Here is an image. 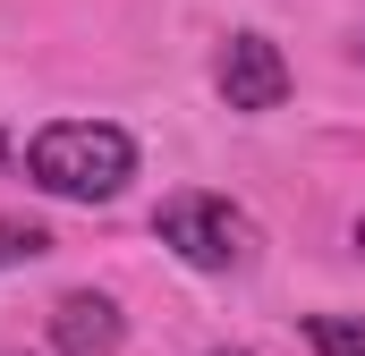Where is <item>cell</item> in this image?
I'll return each instance as SVG.
<instances>
[{"instance_id":"cell-8","label":"cell","mask_w":365,"mask_h":356,"mask_svg":"<svg viewBox=\"0 0 365 356\" xmlns=\"http://www.w3.org/2000/svg\"><path fill=\"white\" fill-rule=\"evenodd\" d=\"M349 246H357V255H365V221H357V229H349Z\"/></svg>"},{"instance_id":"cell-5","label":"cell","mask_w":365,"mask_h":356,"mask_svg":"<svg viewBox=\"0 0 365 356\" xmlns=\"http://www.w3.org/2000/svg\"><path fill=\"white\" fill-rule=\"evenodd\" d=\"M43 255H51V229L26 221V212H9L0 221V271H26V263H43Z\"/></svg>"},{"instance_id":"cell-1","label":"cell","mask_w":365,"mask_h":356,"mask_svg":"<svg viewBox=\"0 0 365 356\" xmlns=\"http://www.w3.org/2000/svg\"><path fill=\"white\" fill-rule=\"evenodd\" d=\"M26 178L60 204H110L136 178V136L110 127V119H51L26 145Z\"/></svg>"},{"instance_id":"cell-3","label":"cell","mask_w":365,"mask_h":356,"mask_svg":"<svg viewBox=\"0 0 365 356\" xmlns=\"http://www.w3.org/2000/svg\"><path fill=\"white\" fill-rule=\"evenodd\" d=\"M212 77H221V102L230 110H280L289 102V60H280L272 34H230Z\"/></svg>"},{"instance_id":"cell-4","label":"cell","mask_w":365,"mask_h":356,"mask_svg":"<svg viewBox=\"0 0 365 356\" xmlns=\"http://www.w3.org/2000/svg\"><path fill=\"white\" fill-rule=\"evenodd\" d=\"M119 340H128L119 297H102V288H68V297L51 305V348H60V356H110Z\"/></svg>"},{"instance_id":"cell-2","label":"cell","mask_w":365,"mask_h":356,"mask_svg":"<svg viewBox=\"0 0 365 356\" xmlns=\"http://www.w3.org/2000/svg\"><path fill=\"white\" fill-rule=\"evenodd\" d=\"M153 238H162V246H170L187 271H247V255H255V229H247V212H238L230 195H204V187L162 195V212H153Z\"/></svg>"},{"instance_id":"cell-7","label":"cell","mask_w":365,"mask_h":356,"mask_svg":"<svg viewBox=\"0 0 365 356\" xmlns=\"http://www.w3.org/2000/svg\"><path fill=\"white\" fill-rule=\"evenodd\" d=\"M349 51H357V60H365V26H357V34H349Z\"/></svg>"},{"instance_id":"cell-6","label":"cell","mask_w":365,"mask_h":356,"mask_svg":"<svg viewBox=\"0 0 365 356\" xmlns=\"http://www.w3.org/2000/svg\"><path fill=\"white\" fill-rule=\"evenodd\" d=\"M314 356H365V314H306Z\"/></svg>"},{"instance_id":"cell-9","label":"cell","mask_w":365,"mask_h":356,"mask_svg":"<svg viewBox=\"0 0 365 356\" xmlns=\"http://www.w3.org/2000/svg\"><path fill=\"white\" fill-rule=\"evenodd\" d=\"M212 356H247V348H212Z\"/></svg>"}]
</instances>
